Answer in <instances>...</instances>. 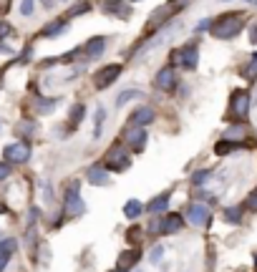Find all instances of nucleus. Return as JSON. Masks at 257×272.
I'll list each match as a JSON object with an SVG mask.
<instances>
[{"mask_svg": "<svg viewBox=\"0 0 257 272\" xmlns=\"http://www.w3.org/2000/svg\"><path fill=\"white\" fill-rule=\"evenodd\" d=\"M244 23H247V13L232 11V13H224V16H219L217 21H212L209 31H212V36L219 38V41H232V38H237V36L242 33Z\"/></svg>", "mask_w": 257, "mask_h": 272, "instance_id": "f257e3e1", "label": "nucleus"}, {"mask_svg": "<svg viewBox=\"0 0 257 272\" xmlns=\"http://www.w3.org/2000/svg\"><path fill=\"white\" fill-rule=\"evenodd\" d=\"M249 104H252V99H249V91H244V88H237V91L229 96L227 119H229V121H244V119H247V114H249Z\"/></svg>", "mask_w": 257, "mask_h": 272, "instance_id": "f03ea898", "label": "nucleus"}, {"mask_svg": "<svg viewBox=\"0 0 257 272\" xmlns=\"http://www.w3.org/2000/svg\"><path fill=\"white\" fill-rule=\"evenodd\" d=\"M182 8H184V0H166V3H164L161 8H156V11L151 13V18H149L146 28H149V31H156V28H159V26H164L172 16H177Z\"/></svg>", "mask_w": 257, "mask_h": 272, "instance_id": "7ed1b4c3", "label": "nucleus"}, {"mask_svg": "<svg viewBox=\"0 0 257 272\" xmlns=\"http://www.w3.org/2000/svg\"><path fill=\"white\" fill-rule=\"evenodd\" d=\"M129 164H131V156H129V151L121 144H114L106 151V156H104V166L109 171H124V169H129Z\"/></svg>", "mask_w": 257, "mask_h": 272, "instance_id": "20e7f679", "label": "nucleus"}, {"mask_svg": "<svg viewBox=\"0 0 257 272\" xmlns=\"http://www.w3.org/2000/svg\"><path fill=\"white\" fill-rule=\"evenodd\" d=\"M172 56H174V63H179L187 71H194L197 63H199V48H197V43H187L179 51H174Z\"/></svg>", "mask_w": 257, "mask_h": 272, "instance_id": "39448f33", "label": "nucleus"}, {"mask_svg": "<svg viewBox=\"0 0 257 272\" xmlns=\"http://www.w3.org/2000/svg\"><path fill=\"white\" fill-rule=\"evenodd\" d=\"M83 212H86V204L78 194V184H73V187H68V192L63 197V214L66 217H81Z\"/></svg>", "mask_w": 257, "mask_h": 272, "instance_id": "423d86ee", "label": "nucleus"}, {"mask_svg": "<svg viewBox=\"0 0 257 272\" xmlns=\"http://www.w3.org/2000/svg\"><path fill=\"white\" fill-rule=\"evenodd\" d=\"M121 63H109V66H104V68H99L96 73H94V86L96 88H109L119 76H121Z\"/></svg>", "mask_w": 257, "mask_h": 272, "instance_id": "0eeeda50", "label": "nucleus"}, {"mask_svg": "<svg viewBox=\"0 0 257 272\" xmlns=\"http://www.w3.org/2000/svg\"><path fill=\"white\" fill-rule=\"evenodd\" d=\"M3 156L6 161H13V164H26L28 156H31V146L26 141H16V144H8L3 149Z\"/></svg>", "mask_w": 257, "mask_h": 272, "instance_id": "6e6552de", "label": "nucleus"}, {"mask_svg": "<svg viewBox=\"0 0 257 272\" xmlns=\"http://www.w3.org/2000/svg\"><path fill=\"white\" fill-rule=\"evenodd\" d=\"M209 217H212V212H209V207L202 204V202H192V204L187 207V219H189V224H194V227H204V224L209 222Z\"/></svg>", "mask_w": 257, "mask_h": 272, "instance_id": "1a4fd4ad", "label": "nucleus"}, {"mask_svg": "<svg viewBox=\"0 0 257 272\" xmlns=\"http://www.w3.org/2000/svg\"><path fill=\"white\" fill-rule=\"evenodd\" d=\"M124 141H126V146H129L131 151L139 154V151H144V146H146V131H144L141 126H134V129L126 131Z\"/></svg>", "mask_w": 257, "mask_h": 272, "instance_id": "9d476101", "label": "nucleus"}, {"mask_svg": "<svg viewBox=\"0 0 257 272\" xmlns=\"http://www.w3.org/2000/svg\"><path fill=\"white\" fill-rule=\"evenodd\" d=\"M182 227H184V217L182 214H166L159 222V232L161 234H177Z\"/></svg>", "mask_w": 257, "mask_h": 272, "instance_id": "9b49d317", "label": "nucleus"}, {"mask_svg": "<svg viewBox=\"0 0 257 272\" xmlns=\"http://www.w3.org/2000/svg\"><path fill=\"white\" fill-rule=\"evenodd\" d=\"M104 48H106V38L104 36H96V38H91L86 46H83V58L86 61H94V58H99L101 53H104Z\"/></svg>", "mask_w": 257, "mask_h": 272, "instance_id": "f8f14e48", "label": "nucleus"}, {"mask_svg": "<svg viewBox=\"0 0 257 272\" xmlns=\"http://www.w3.org/2000/svg\"><path fill=\"white\" fill-rule=\"evenodd\" d=\"M156 86L164 91V94H172L177 88V76H174V68H161L156 73Z\"/></svg>", "mask_w": 257, "mask_h": 272, "instance_id": "ddd939ff", "label": "nucleus"}, {"mask_svg": "<svg viewBox=\"0 0 257 272\" xmlns=\"http://www.w3.org/2000/svg\"><path fill=\"white\" fill-rule=\"evenodd\" d=\"M222 139H227V141H234V144H242L244 139H247V126L242 124V121H234L224 134H222Z\"/></svg>", "mask_w": 257, "mask_h": 272, "instance_id": "4468645a", "label": "nucleus"}, {"mask_svg": "<svg viewBox=\"0 0 257 272\" xmlns=\"http://www.w3.org/2000/svg\"><path fill=\"white\" fill-rule=\"evenodd\" d=\"M89 182H91L94 187H99V184H101V187H106V184L111 182V179H109V169H106V166H101V164L91 166V169H89Z\"/></svg>", "mask_w": 257, "mask_h": 272, "instance_id": "2eb2a0df", "label": "nucleus"}, {"mask_svg": "<svg viewBox=\"0 0 257 272\" xmlns=\"http://www.w3.org/2000/svg\"><path fill=\"white\" fill-rule=\"evenodd\" d=\"M151 121H154V109H149V106H141V109H136L131 114V124L134 126H146Z\"/></svg>", "mask_w": 257, "mask_h": 272, "instance_id": "dca6fc26", "label": "nucleus"}, {"mask_svg": "<svg viewBox=\"0 0 257 272\" xmlns=\"http://www.w3.org/2000/svg\"><path fill=\"white\" fill-rule=\"evenodd\" d=\"M139 257H141V249H126V252H121V257H119V267H121V269H131V267L139 262Z\"/></svg>", "mask_w": 257, "mask_h": 272, "instance_id": "f3484780", "label": "nucleus"}, {"mask_svg": "<svg viewBox=\"0 0 257 272\" xmlns=\"http://www.w3.org/2000/svg\"><path fill=\"white\" fill-rule=\"evenodd\" d=\"M63 31H66V23L63 21H53V23H48V26L41 28V36L43 38H58Z\"/></svg>", "mask_w": 257, "mask_h": 272, "instance_id": "a211bd4d", "label": "nucleus"}, {"mask_svg": "<svg viewBox=\"0 0 257 272\" xmlns=\"http://www.w3.org/2000/svg\"><path fill=\"white\" fill-rule=\"evenodd\" d=\"M166 207H169V194H161V197H154V199L146 204V212L159 214V212H166Z\"/></svg>", "mask_w": 257, "mask_h": 272, "instance_id": "6ab92c4d", "label": "nucleus"}, {"mask_svg": "<svg viewBox=\"0 0 257 272\" xmlns=\"http://www.w3.org/2000/svg\"><path fill=\"white\" fill-rule=\"evenodd\" d=\"M146 207L139 202V199H129L126 204H124V217H129V219H136V217H141V212H144Z\"/></svg>", "mask_w": 257, "mask_h": 272, "instance_id": "aec40b11", "label": "nucleus"}, {"mask_svg": "<svg viewBox=\"0 0 257 272\" xmlns=\"http://www.w3.org/2000/svg\"><path fill=\"white\" fill-rule=\"evenodd\" d=\"M242 144H234V141H227V139H222V141H217L214 144V154L217 156H227V154H232V151H237Z\"/></svg>", "mask_w": 257, "mask_h": 272, "instance_id": "412c9836", "label": "nucleus"}, {"mask_svg": "<svg viewBox=\"0 0 257 272\" xmlns=\"http://www.w3.org/2000/svg\"><path fill=\"white\" fill-rule=\"evenodd\" d=\"M139 96H144L139 88H126V91H121V94H119V99H116V106L121 109V106H126L129 101H134V99H139Z\"/></svg>", "mask_w": 257, "mask_h": 272, "instance_id": "4be33fe9", "label": "nucleus"}, {"mask_svg": "<svg viewBox=\"0 0 257 272\" xmlns=\"http://www.w3.org/2000/svg\"><path fill=\"white\" fill-rule=\"evenodd\" d=\"M91 11V3H89V0H78V3H73L71 8H68V18H76V16H81V13H89Z\"/></svg>", "mask_w": 257, "mask_h": 272, "instance_id": "5701e85b", "label": "nucleus"}, {"mask_svg": "<svg viewBox=\"0 0 257 272\" xmlns=\"http://www.w3.org/2000/svg\"><path fill=\"white\" fill-rule=\"evenodd\" d=\"M242 209H244V207H227V209H224V219H227L229 224H239V222H242Z\"/></svg>", "mask_w": 257, "mask_h": 272, "instance_id": "b1692460", "label": "nucleus"}, {"mask_svg": "<svg viewBox=\"0 0 257 272\" xmlns=\"http://www.w3.org/2000/svg\"><path fill=\"white\" fill-rule=\"evenodd\" d=\"M83 114H86V109H83V104H76L73 109H71V129H76L81 121H83Z\"/></svg>", "mask_w": 257, "mask_h": 272, "instance_id": "393cba45", "label": "nucleus"}, {"mask_svg": "<svg viewBox=\"0 0 257 272\" xmlns=\"http://www.w3.org/2000/svg\"><path fill=\"white\" fill-rule=\"evenodd\" d=\"M106 11L119 16V18H129V8H124L121 3H106Z\"/></svg>", "mask_w": 257, "mask_h": 272, "instance_id": "a878e982", "label": "nucleus"}, {"mask_svg": "<svg viewBox=\"0 0 257 272\" xmlns=\"http://www.w3.org/2000/svg\"><path fill=\"white\" fill-rule=\"evenodd\" d=\"M104 119H106V111H104V106H99V109H96V126H94V139H99V136H101Z\"/></svg>", "mask_w": 257, "mask_h": 272, "instance_id": "bb28decb", "label": "nucleus"}, {"mask_svg": "<svg viewBox=\"0 0 257 272\" xmlns=\"http://www.w3.org/2000/svg\"><path fill=\"white\" fill-rule=\"evenodd\" d=\"M16 249H18V242L13 237H6L3 242H0V252H3V254H13Z\"/></svg>", "mask_w": 257, "mask_h": 272, "instance_id": "cd10ccee", "label": "nucleus"}, {"mask_svg": "<svg viewBox=\"0 0 257 272\" xmlns=\"http://www.w3.org/2000/svg\"><path fill=\"white\" fill-rule=\"evenodd\" d=\"M126 239H129L131 244H139V242L144 239V229H141V227H131V229L126 232Z\"/></svg>", "mask_w": 257, "mask_h": 272, "instance_id": "c85d7f7f", "label": "nucleus"}, {"mask_svg": "<svg viewBox=\"0 0 257 272\" xmlns=\"http://www.w3.org/2000/svg\"><path fill=\"white\" fill-rule=\"evenodd\" d=\"M53 106H56V101H46V99H41V101H38V111H41V114H51V111H53Z\"/></svg>", "mask_w": 257, "mask_h": 272, "instance_id": "c756f323", "label": "nucleus"}, {"mask_svg": "<svg viewBox=\"0 0 257 272\" xmlns=\"http://www.w3.org/2000/svg\"><path fill=\"white\" fill-rule=\"evenodd\" d=\"M209 176H212V171H209V169H204V171H197V174L192 176V182H194V184H204Z\"/></svg>", "mask_w": 257, "mask_h": 272, "instance_id": "7c9ffc66", "label": "nucleus"}, {"mask_svg": "<svg viewBox=\"0 0 257 272\" xmlns=\"http://www.w3.org/2000/svg\"><path fill=\"white\" fill-rule=\"evenodd\" d=\"M33 129H36V124H31V121H23V124H18V126H16V131H18V134H31Z\"/></svg>", "mask_w": 257, "mask_h": 272, "instance_id": "2f4dec72", "label": "nucleus"}, {"mask_svg": "<svg viewBox=\"0 0 257 272\" xmlns=\"http://www.w3.org/2000/svg\"><path fill=\"white\" fill-rule=\"evenodd\" d=\"M244 78H247V81H254V78H257V63H249V66L244 68Z\"/></svg>", "mask_w": 257, "mask_h": 272, "instance_id": "473e14b6", "label": "nucleus"}, {"mask_svg": "<svg viewBox=\"0 0 257 272\" xmlns=\"http://www.w3.org/2000/svg\"><path fill=\"white\" fill-rule=\"evenodd\" d=\"M161 257H164V247H159V244H156V247L151 249V257H149V259H151V262L156 264V262H159Z\"/></svg>", "mask_w": 257, "mask_h": 272, "instance_id": "72a5a7b5", "label": "nucleus"}, {"mask_svg": "<svg viewBox=\"0 0 257 272\" xmlns=\"http://www.w3.org/2000/svg\"><path fill=\"white\" fill-rule=\"evenodd\" d=\"M11 176V164L8 161H0V182Z\"/></svg>", "mask_w": 257, "mask_h": 272, "instance_id": "f704fd0d", "label": "nucleus"}, {"mask_svg": "<svg viewBox=\"0 0 257 272\" xmlns=\"http://www.w3.org/2000/svg\"><path fill=\"white\" fill-rule=\"evenodd\" d=\"M21 13L23 16H31L33 13V0H23V3H21Z\"/></svg>", "mask_w": 257, "mask_h": 272, "instance_id": "c9c22d12", "label": "nucleus"}, {"mask_svg": "<svg viewBox=\"0 0 257 272\" xmlns=\"http://www.w3.org/2000/svg\"><path fill=\"white\" fill-rule=\"evenodd\" d=\"M244 207H247V209H252V212H257V194H254V192L249 194V199L244 202Z\"/></svg>", "mask_w": 257, "mask_h": 272, "instance_id": "e433bc0d", "label": "nucleus"}, {"mask_svg": "<svg viewBox=\"0 0 257 272\" xmlns=\"http://www.w3.org/2000/svg\"><path fill=\"white\" fill-rule=\"evenodd\" d=\"M11 3H13V0H0V16H8V11H11Z\"/></svg>", "mask_w": 257, "mask_h": 272, "instance_id": "4c0bfd02", "label": "nucleus"}, {"mask_svg": "<svg viewBox=\"0 0 257 272\" xmlns=\"http://www.w3.org/2000/svg\"><path fill=\"white\" fill-rule=\"evenodd\" d=\"M11 33H13V28L8 23H0V38H8Z\"/></svg>", "mask_w": 257, "mask_h": 272, "instance_id": "58836bf2", "label": "nucleus"}, {"mask_svg": "<svg viewBox=\"0 0 257 272\" xmlns=\"http://www.w3.org/2000/svg\"><path fill=\"white\" fill-rule=\"evenodd\" d=\"M209 26H212V21H209V18H204V21H199V23H197V28H194V31H197V33H202V31H207Z\"/></svg>", "mask_w": 257, "mask_h": 272, "instance_id": "ea45409f", "label": "nucleus"}, {"mask_svg": "<svg viewBox=\"0 0 257 272\" xmlns=\"http://www.w3.org/2000/svg\"><path fill=\"white\" fill-rule=\"evenodd\" d=\"M8 262H11V254H3V252H0V272L8 267Z\"/></svg>", "mask_w": 257, "mask_h": 272, "instance_id": "a19ab883", "label": "nucleus"}, {"mask_svg": "<svg viewBox=\"0 0 257 272\" xmlns=\"http://www.w3.org/2000/svg\"><path fill=\"white\" fill-rule=\"evenodd\" d=\"M249 43H254V46H257V26H252V28H249Z\"/></svg>", "mask_w": 257, "mask_h": 272, "instance_id": "79ce46f5", "label": "nucleus"}, {"mask_svg": "<svg viewBox=\"0 0 257 272\" xmlns=\"http://www.w3.org/2000/svg\"><path fill=\"white\" fill-rule=\"evenodd\" d=\"M6 212H8V209H6V204H3V202H0V214H6Z\"/></svg>", "mask_w": 257, "mask_h": 272, "instance_id": "37998d69", "label": "nucleus"}, {"mask_svg": "<svg viewBox=\"0 0 257 272\" xmlns=\"http://www.w3.org/2000/svg\"><path fill=\"white\" fill-rule=\"evenodd\" d=\"M43 6H46V8H51V6H53V0H43Z\"/></svg>", "mask_w": 257, "mask_h": 272, "instance_id": "c03bdc74", "label": "nucleus"}, {"mask_svg": "<svg viewBox=\"0 0 257 272\" xmlns=\"http://www.w3.org/2000/svg\"><path fill=\"white\" fill-rule=\"evenodd\" d=\"M252 63H257V53H252Z\"/></svg>", "mask_w": 257, "mask_h": 272, "instance_id": "a18cd8bd", "label": "nucleus"}, {"mask_svg": "<svg viewBox=\"0 0 257 272\" xmlns=\"http://www.w3.org/2000/svg\"><path fill=\"white\" fill-rule=\"evenodd\" d=\"M111 272H126V269H121V267H116V269H111Z\"/></svg>", "mask_w": 257, "mask_h": 272, "instance_id": "49530a36", "label": "nucleus"}, {"mask_svg": "<svg viewBox=\"0 0 257 272\" xmlns=\"http://www.w3.org/2000/svg\"><path fill=\"white\" fill-rule=\"evenodd\" d=\"M106 3H121V0H106Z\"/></svg>", "mask_w": 257, "mask_h": 272, "instance_id": "de8ad7c7", "label": "nucleus"}, {"mask_svg": "<svg viewBox=\"0 0 257 272\" xmlns=\"http://www.w3.org/2000/svg\"><path fill=\"white\" fill-rule=\"evenodd\" d=\"M254 267H257V254H254Z\"/></svg>", "mask_w": 257, "mask_h": 272, "instance_id": "09e8293b", "label": "nucleus"}, {"mask_svg": "<svg viewBox=\"0 0 257 272\" xmlns=\"http://www.w3.org/2000/svg\"><path fill=\"white\" fill-rule=\"evenodd\" d=\"M131 3H139V0H131Z\"/></svg>", "mask_w": 257, "mask_h": 272, "instance_id": "8fccbe9b", "label": "nucleus"}, {"mask_svg": "<svg viewBox=\"0 0 257 272\" xmlns=\"http://www.w3.org/2000/svg\"><path fill=\"white\" fill-rule=\"evenodd\" d=\"M247 3H252V0H247Z\"/></svg>", "mask_w": 257, "mask_h": 272, "instance_id": "3c124183", "label": "nucleus"}, {"mask_svg": "<svg viewBox=\"0 0 257 272\" xmlns=\"http://www.w3.org/2000/svg\"><path fill=\"white\" fill-rule=\"evenodd\" d=\"M254 194H257V189H254Z\"/></svg>", "mask_w": 257, "mask_h": 272, "instance_id": "603ef678", "label": "nucleus"}, {"mask_svg": "<svg viewBox=\"0 0 257 272\" xmlns=\"http://www.w3.org/2000/svg\"><path fill=\"white\" fill-rule=\"evenodd\" d=\"M254 3H257V0H254Z\"/></svg>", "mask_w": 257, "mask_h": 272, "instance_id": "864d4df0", "label": "nucleus"}]
</instances>
